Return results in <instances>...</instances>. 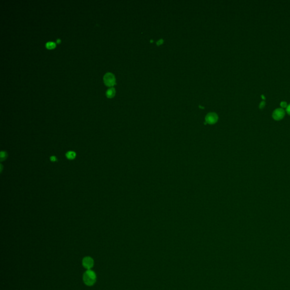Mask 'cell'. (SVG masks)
<instances>
[{"label":"cell","mask_w":290,"mask_h":290,"mask_svg":"<svg viewBox=\"0 0 290 290\" xmlns=\"http://www.w3.org/2000/svg\"><path fill=\"white\" fill-rule=\"evenodd\" d=\"M83 279L85 284L89 286H93L96 281L95 273L92 270H88L84 273Z\"/></svg>","instance_id":"obj_1"},{"label":"cell","mask_w":290,"mask_h":290,"mask_svg":"<svg viewBox=\"0 0 290 290\" xmlns=\"http://www.w3.org/2000/svg\"><path fill=\"white\" fill-rule=\"evenodd\" d=\"M103 79L105 84L108 86H113V85L116 83L115 77L111 72H107L106 74H105Z\"/></svg>","instance_id":"obj_2"},{"label":"cell","mask_w":290,"mask_h":290,"mask_svg":"<svg viewBox=\"0 0 290 290\" xmlns=\"http://www.w3.org/2000/svg\"><path fill=\"white\" fill-rule=\"evenodd\" d=\"M285 114H286V112L283 108H278L273 111V113H272V117L275 120L279 121L284 118Z\"/></svg>","instance_id":"obj_3"},{"label":"cell","mask_w":290,"mask_h":290,"mask_svg":"<svg viewBox=\"0 0 290 290\" xmlns=\"http://www.w3.org/2000/svg\"><path fill=\"white\" fill-rule=\"evenodd\" d=\"M82 265L86 269L90 270L94 266V260L90 257H86L82 260Z\"/></svg>","instance_id":"obj_4"},{"label":"cell","mask_w":290,"mask_h":290,"mask_svg":"<svg viewBox=\"0 0 290 290\" xmlns=\"http://www.w3.org/2000/svg\"><path fill=\"white\" fill-rule=\"evenodd\" d=\"M218 117L215 113H209L206 116V122L210 124H213L217 121Z\"/></svg>","instance_id":"obj_5"},{"label":"cell","mask_w":290,"mask_h":290,"mask_svg":"<svg viewBox=\"0 0 290 290\" xmlns=\"http://www.w3.org/2000/svg\"><path fill=\"white\" fill-rule=\"evenodd\" d=\"M115 89L113 87H111L110 89H108L106 92V95L108 98L113 97V96L115 95Z\"/></svg>","instance_id":"obj_6"},{"label":"cell","mask_w":290,"mask_h":290,"mask_svg":"<svg viewBox=\"0 0 290 290\" xmlns=\"http://www.w3.org/2000/svg\"><path fill=\"white\" fill-rule=\"evenodd\" d=\"M66 156L69 159H74L76 158V154L74 151H68L66 154Z\"/></svg>","instance_id":"obj_7"},{"label":"cell","mask_w":290,"mask_h":290,"mask_svg":"<svg viewBox=\"0 0 290 290\" xmlns=\"http://www.w3.org/2000/svg\"><path fill=\"white\" fill-rule=\"evenodd\" d=\"M55 43L54 42H52V41H48L46 43V46L47 48L48 49H52V48H53L55 46Z\"/></svg>","instance_id":"obj_8"},{"label":"cell","mask_w":290,"mask_h":290,"mask_svg":"<svg viewBox=\"0 0 290 290\" xmlns=\"http://www.w3.org/2000/svg\"><path fill=\"white\" fill-rule=\"evenodd\" d=\"M287 102H281V106L282 107V108H287Z\"/></svg>","instance_id":"obj_9"},{"label":"cell","mask_w":290,"mask_h":290,"mask_svg":"<svg viewBox=\"0 0 290 290\" xmlns=\"http://www.w3.org/2000/svg\"><path fill=\"white\" fill-rule=\"evenodd\" d=\"M286 112L288 115H290V104L287 105V108H286Z\"/></svg>","instance_id":"obj_10"},{"label":"cell","mask_w":290,"mask_h":290,"mask_svg":"<svg viewBox=\"0 0 290 290\" xmlns=\"http://www.w3.org/2000/svg\"><path fill=\"white\" fill-rule=\"evenodd\" d=\"M265 102H264V101H262V102H261V104L260 105V108H262L265 106Z\"/></svg>","instance_id":"obj_11"},{"label":"cell","mask_w":290,"mask_h":290,"mask_svg":"<svg viewBox=\"0 0 290 290\" xmlns=\"http://www.w3.org/2000/svg\"><path fill=\"white\" fill-rule=\"evenodd\" d=\"M51 161H52V162H55L56 160V158L55 157H53H53H51Z\"/></svg>","instance_id":"obj_12"},{"label":"cell","mask_w":290,"mask_h":290,"mask_svg":"<svg viewBox=\"0 0 290 290\" xmlns=\"http://www.w3.org/2000/svg\"><path fill=\"white\" fill-rule=\"evenodd\" d=\"M163 41L162 39V40H159L157 42V44H158V46H159L161 44L163 43Z\"/></svg>","instance_id":"obj_13"},{"label":"cell","mask_w":290,"mask_h":290,"mask_svg":"<svg viewBox=\"0 0 290 290\" xmlns=\"http://www.w3.org/2000/svg\"><path fill=\"white\" fill-rule=\"evenodd\" d=\"M60 39H57V43H58V42H60Z\"/></svg>","instance_id":"obj_14"}]
</instances>
